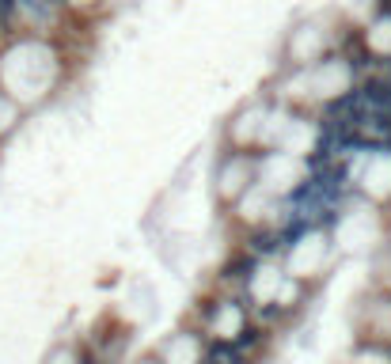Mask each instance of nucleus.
Masks as SVG:
<instances>
[{
  "instance_id": "f257e3e1",
  "label": "nucleus",
  "mask_w": 391,
  "mask_h": 364,
  "mask_svg": "<svg viewBox=\"0 0 391 364\" xmlns=\"http://www.w3.org/2000/svg\"><path fill=\"white\" fill-rule=\"evenodd\" d=\"M258 338H263V334H258L255 326H244V330H239V338H236V353L239 349H251V345H258Z\"/></svg>"
},
{
  "instance_id": "f03ea898",
  "label": "nucleus",
  "mask_w": 391,
  "mask_h": 364,
  "mask_svg": "<svg viewBox=\"0 0 391 364\" xmlns=\"http://www.w3.org/2000/svg\"><path fill=\"white\" fill-rule=\"evenodd\" d=\"M251 258H239V262H228V269H225V277H251Z\"/></svg>"
},
{
  "instance_id": "7ed1b4c3",
  "label": "nucleus",
  "mask_w": 391,
  "mask_h": 364,
  "mask_svg": "<svg viewBox=\"0 0 391 364\" xmlns=\"http://www.w3.org/2000/svg\"><path fill=\"white\" fill-rule=\"evenodd\" d=\"M15 4H20V0H0V23L15 15Z\"/></svg>"
},
{
  "instance_id": "20e7f679",
  "label": "nucleus",
  "mask_w": 391,
  "mask_h": 364,
  "mask_svg": "<svg viewBox=\"0 0 391 364\" xmlns=\"http://www.w3.org/2000/svg\"><path fill=\"white\" fill-rule=\"evenodd\" d=\"M255 247H258V250H270L274 243H270V236H255Z\"/></svg>"
},
{
  "instance_id": "39448f33",
  "label": "nucleus",
  "mask_w": 391,
  "mask_h": 364,
  "mask_svg": "<svg viewBox=\"0 0 391 364\" xmlns=\"http://www.w3.org/2000/svg\"><path fill=\"white\" fill-rule=\"evenodd\" d=\"M376 12H380V15H391V0H380V4H376Z\"/></svg>"
}]
</instances>
